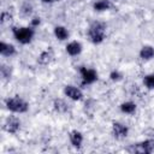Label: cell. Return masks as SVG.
I'll use <instances>...</instances> for the list:
<instances>
[{
  "label": "cell",
  "mask_w": 154,
  "mask_h": 154,
  "mask_svg": "<svg viewBox=\"0 0 154 154\" xmlns=\"http://www.w3.org/2000/svg\"><path fill=\"white\" fill-rule=\"evenodd\" d=\"M106 35V25L101 22H94L91 23V25L89 26L88 30V36L90 38V41L95 45L101 43L105 38Z\"/></svg>",
  "instance_id": "cell-1"
},
{
  "label": "cell",
  "mask_w": 154,
  "mask_h": 154,
  "mask_svg": "<svg viewBox=\"0 0 154 154\" xmlns=\"http://www.w3.org/2000/svg\"><path fill=\"white\" fill-rule=\"evenodd\" d=\"M6 107L11 112H14V113H24V112L28 111L29 105L22 97L14 96V97H10V99L6 100Z\"/></svg>",
  "instance_id": "cell-2"
},
{
  "label": "cell",
  "mask_w": 154,
  "mask_h": 154,
  "mask_svg": "<svg viewBox=\"0 0 154 154\" xmlns=\"http://www.w3.org/2000/svg\"><path fill=\"white\" fill-rule=\"evenodd\" d=\"M13 32V36L14 38L19 42V43H23V45H26L29 43L32 37H34V29L32 28H29V26H22V28H13L12 30Z\"/></svg>",
  "instance_id": "cell-3"
},
{
  "label": "cell",
  "mask_w": 154,
  "mask_h": 154,
  "mask_svg": "<svg viewBox=\"0 0 154 154\" xmlns=\"http://www.w3.org/2000/svg\"><path fill=\"white\" fill-rule=\"evenodd\" d=\"M128 150L131 153H142V154L153 153L154 152V140H146L143 142L134 144L132 147L128 148Z\"/></svg>",
  "instance_id": "cell-4"
},
{
  "label": "cell",
  "mask_w": 154,
  "mask_h": 154,
  "mask_svg": "<svg viewBox=\"0 0 154 154\" xmlns=\"http://www.w3.org/2000/svg\"><path fill=\"white\" fill-rule=\"evenodd\" d=\"M79 72H81L83 84H91L97 79V73L94 69H87V67L82 66L79 69Z\"/></svg>",
  "instance_id": "cell-5"
},
{
  "label": "cell",
  "mask_w": 154,
  "mask_h": 154,
  "mask_svg": "<svg viewBox=\"0 0 154 154\" xmlns=\"http://www.w3.org/2000/svg\"><path fill=\"white\" fill-rule=\"evenodd\" d=\"M20 128V120L16 117H8L4 123V129L10 134H16Z\"/></svg>",
  "instance_id": "cell-6"
},
{
  "label": "cell",
  "mask_w": 154,
  "mask_h": 154,
  "mask_svg": "<svg viewBox=\"0 0 154 154\" xmlns=\"http://www.w3.org/2000/svg\"><path fill=\"white\" fill-rule=\"evenodd\" d=\"M64 94H65L69 99L75 100V101L81 100V99L83 97V93H82V90H81L79 88L75 87V85H66V87L64 88Z\"/></svg>",
  "instance_id": "cell-7"
},
{
  "label": "cell",
  "mask_w": 154,
  "mask_h": 154,
  "mask_svg": "<svg viewBox=\"0 0 154 154\" xmlns=\"http://www.w3.org/2000/svg\"><path fill=\"white\" fill-rule=\"evenodd\" d=\"M128 128L122 124V123H113L112 125V132H113V136L118 140H122L124 137L128 136Z\"/></svg>",
  "instance_id": "cell-8"
},
{
  "label": "cell",
  "mask_w": 154,
  "mask_h": 154,
  "mask_svg": "<svg viewBox=\"0 0 154 154\" xmlns=\"http://www.w3.org/2000/svg\"><path fill=\"white\" fill-rule=\"evenodd\" d=\"M66 52L71 57H76L82 52V45L77 41H72L66 45Z\"/></svg>",
  "instance_id": "cell-9"
},
{
  "label": "cell",
  "mask_w": 154,
  "mask_h": 154,
  "mask_svg": "<svg viewBox=\"0 0 154 154\" xmlns=\"http://www.w3.org/2000/svg\"><path fill=\"white\" fill-rule=\"evenodd\" d=\"M0 54L2 57H12V55L16 54V48L11 43L1 42L0 43Z\"/></svg>",
  "instance_id": "cell-10"
},
{
  "label": "cell",
  "mask_w": 154,
  "mask_h": 154,
  "mask_svg": "<svg viewBox=\"0 0 154 154\" xmlns=\"http://www.w3.org/2000/svg\"><path fill=\"white\" fill-rule=\"evenodd\" d=\"M70 142H71V144L73 147H77V148L81 147V144L83 142V135L77 130L71 131L70 132Z\"/></svg>",
  "instance_id": "cell-11"
},
{
  "label": "cell",
  "mask_w": 154,
  "mask_h": 154,
  "mask_svg": "<svg viewBox=\"0 0 154 154\" xmlns=\"http://www.w3.org/2000/svg\"><path fill=\"white\" fill-rule=\"evenodd\" d=\"M140 57L143 59V60H149L154 57V48L152 46H143L140 51Z\"/></svg>",
  "instance_id": "cell-12"
},
{
  "label": "cell",
  "mask_w": 154,
  "mask_h": 154,
  "mask_svg": "<svg viewBox=\"0 0 154 154\" xmlns=\"http://www.w3.org/2000/svg\"><path fill=\"white\" fill-rule=\"evenodd\" d=\"M54 36L60 41H64V40H66L69 37V31H67V29L65 26L58 25V26L54 28Z\"/></svg>",
  "instance_id": "cell-13"
},
{
  "label": "cell",
  "mask_w": 154,
  "mask_h": 154,
  "mask_svg": "<svg viewBox=\"0 0 154 154\" xmlns=\"http://www.w3.org/2000/svg\"><path fill=\"white\" fill-rule=\"evenodd\" d=\"M120 111L126 114H132L136 112V105L131 101H125L120 105Z\"/></svg>",
  "instance_id": "cell-14"
},
{
  "label": "cell",
  "mask_w": 154,
  "mask_h": 154,
  "mask_svg": "<svg viewBox=\"0 0 154 154\" xmlns=\"http://www.w3.org/2000/svg\"><path fill=\"white\" fill-rule=\"evenodd\" d=\"M54 108L58 111V112H66L67 109H69V105L66 103V101L65 100H63V99H57L55 101H54Z\"/></svg>",
  "instance_id": "cell-15"
},
{
  "label": "cell",
  "mask_w": 154,
  "mask_h": 154,
  "mask_svg": "<svg viewBox=\"0 0 154 154\" xmlns=\"http://www.w3.org/2000/svg\"><path fill=\"white\" fill-rule=\"evenodd\" d=\"M111 7V4L108 0H99L94 4V10L95 11H106Z\"/></svg>",
  "instance_id": "cell-16"
},
{
  "label": "cell",
  "mask_w": 154,
  "mask_h": 154,
  "mask_svg": "<svg viewBox=\"0 0 154 154\" xmlns=\"http://www.w3.org/2000/svg\"><path fill=\"white\" fill-rule=\"evenodd\" d=\"M52 58H53L52 51H45V52H42L41 55L38 57V63L46 65V64H48V63L52 60Z\"/></svg>",
  "instance_id": "cell-17"
},
{
  "label": "cell",
  "mask_w": 154,
  "mask_h": 154,
  "mask_svg": "<svg viewBox=\"0 0 154 154\" xmlns=\"http://www.w3.org/2000/svg\"><path fill=\"white\" fill-rule=\"evenodd\" d=\"M143 83L148 89H154V75H147L143 78Z\"/></svg>",
  "instance_id": "cell-18"
},
{
  "label": "cell",
  "mask_w": 154,
  "mask_h": 154,
  "mask_svg": "<svg viewBox=\"0 0 154 154\" xmlns=\"http://www.w3.org/2000/svg\"><path fill=\"white\" fill-rule=\"evenodd\" d=\"M1 76L4 78H8L11 76V70L8 69V66H5V65L1 66Z\"/></svg>",
  "instance_id": "cell-19"
},
{
  "label": "cell",
  "mask_w": 154,
  "mask_h": 154,
  "mask_svg": "<svg viewBox=\"0 0 154 154\" xmlns=\"http://www.w3.org/2000/svg\"><path fill=\"white\" fill-rule=\"evenodd\" d=\"M109 78H111L112 81H119V79L122 78V75H120V72H118V71H112V72L109 73Z\"/></svg>",
  "instance_id": "cell-20"
},
{
  "label": "cell",
  "mask_w": 154,
  "mask_h": 154,
  "mask_svg": "<svg viewBox=\"0 0 154 154\" xmlns=\"http://www.w3.org/2000/svg\"><path fill=\"white\" fill-rule=\"evenodd\" d=\"M38 24H40V18H37V17L32 18V20H31V25H32V26H36V25H38Z\"/></svg>",
  "instance_id": "cell-21"
},
{
  "label": "cell",
  "mask_w": 154,
  "mask_h": 154,
  "mask_svg": "<svg viewBox=\"0 0 154 154\" xmlns=\"http://www.w3.org/2000/svg\"><path fill=\"white\" fill-rule=\"evenodd\" d=\"M42 1H45V2H51V1H53V0H42Z\"/></svg>",
  "instance_id": "cell-22"
}]
</instances>
